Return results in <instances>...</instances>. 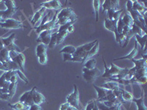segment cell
Returning <instances> with one entry per match:
<instances>
[{
  "mask_svg": "<svg viewBox=\"0 0 147 110\" xmlns=\"http://www.w3.org/2000/svg\"><path fill=\"white\" fill-rule=\"evenodd\" d=\"M3 48H5V46H4L3 42H2V38H0V51H2Z\"/></svg>",
  "mask_w": 147,
  "mask_h": 110,
  "instance_id": "obj_51",
  "label": "cell"
},
{
  "mask_svg": "<svg viewBox=\"0 0 147 110\" xmlns=\"http://www.w3.org/2000/svg\"><path fill=\"white\" fill-rule=\"evenodd\" d=\"M18 10V7L14 9H7L5 10H0V17L3 20H7L9 18H11V17L16 13Z\"/></svg>",
  "mask_w": 147,
  "mask_h": 110,
  "instance_id": "obj_14",
  "label": "cell"
},
{
  "mask_svg": "<svg viewBox=\"0 0 147 110\" xmlns=\"http://www.w3.org/2000/svg\"><path fill=\"white\" fill-rule=\"evenodd\" d=\"M75 22L76 21H70V22H69V23H65V24H64V25L60 26V27H59V29H58V32H62V31H65V30H67V29L69 28L70 26L73 25L74 23H75Z\"/></svg>",
  "mask_w": 147,
  "mask_h": 110,
  "instance_id": "obj_41",
  "label": "cell"
},
{
  "mask_svg": "<svg viewBox=\"0 0 147 110\" xmlns=\"http://www.w3.org/2000/svg\"><path fill=\"white\" fill-rule=\"evenodd\" d=\"M93 110H99V108H98V107H97V105H96V103H95V105H94V109H93Z\"/></svg>",
  "mask_w": 147,
  "mask_h": 110,
  "instance_id": "obj_52",
  "label": "cell"
},
{
  "mask_svg": "<svg viewBox=\"0 0 147 110\" xmlns=\"http://www.w3.org/2000/svg\"><path fill=\"white\" fill-rule=\"evenodd\" d=\"M52 15V10H51L50 12H49L48 13L46 14L45 15H44V17H43V19L41 20V23H40V24L39 26H41V25H44V24H45V23H48L49 21H50L52 19H50V17Z\"/></svg>",
  "mask_w": 147,
  "mask_h": 110,
  "instance_id": "obj_37",
  "label": "cell"
},
{
  "mask_svg": "<svg viewBox=\"0 0 147 110\" xmlns=\"http://www.w3.org/2000/svg\"><path fill=\"white\" fill-rule=\"evenodd\" d=\"M76 49H77V47L74 46H64L63 48L60 50V54H74V52H76Z\"/></svg>",
  "mask_w": 147,
  "mask_h": 110,
  "instance_id": "obj_30",
  "label": "cell"
},
{
  "mask_svg": "<svg viewBox=\"0 0 147 110\" xmlns=\"http://www.w3.org/2000/svg\"><path fill=\"white\" fill-rule=\"evenodd\" d=\"M29 110H42L40 105H38V104H32L30 107V109Z\"/></svg>",
  "mask_w": 147,
  "mask_h": 110,
  "instance_id": "obj_47",
  "label": "cell"
},
{
  "mask_svg": "<svg viewBox=\"0 0 147 110\" xmlns=\"http://www.w3.org/2000/svg\"><path fill=\"white\" fill-rule=\"evenodd\" d=\"M99 50V41L98 40V41L96 43L95 45L92 47L91 49L89 51L88 53L87 54V55L85 56V59H84V60H83V63L85 62V61H86V60H89V59H90V58H93V57H94V56H95V55L98 53Z\"/></svg>",
  "mask_w": 147,
  "mask_h": 110,
  "instance_id": "obj_18",
  "label": "cell"
},
{
  "mask_svg": "<svg viewBox=\"0 0 147 110\" xmlns=\"http://www.w3.org/2000/svg\"><path fill=\"white\" fill-rule=\"evenodd\" d=\"M35 90H37V87H34L32 90H30V93H29V95H28V96H27V100H26V101L24 102V104H25V105L30 107L31 105L34 104L33 99H33V93Z\"/></svg>",
  "mask_w": 147,
  "mask_h": 110,
  "instance_id": "obj_31",
  "label": "cell"
},
{
  "mask_svg": "<svg viewBox=\"0 0 147 110\" xmlns=\"http://www.w3.org/2000/svg\"><path fill=\"white\" fill-rule=\"evenodd\" d=\"M122 17V21H123V23H124V25L126 26H132V24L134 23L133 19H132V16L129 14V13L128 12H126L125 13H124V16Z\"/></svg>",
  "mask_w": 147,
  "mask_h": 110,
  "instance_id": "obj_26",
  "label": "cell"
},
{
  "mask_svg": "<svg viewBox=\"0 0 147 110\" xmlns=\"http://www.w3.org/2000/svg\"><path fill=\"white\" fill-rule=\"evenodd\" d=\"M95 103H96V100H92L90 101H89L86 107H85V110H93L94 105H95Z\"/></svg>",
  "mask_w": 147,
  "mask_h": 110,
  "instance_id": "obj_45",
  "label": "cell"
},
{
  "mask_svg": "<svg viewBox=\"0 0 147 110\" xmlns=\"http://www.w3.org/2000/svg\"><path fill=\"white\" fill-rule=\"evenodd\" d=\"M96 60L94 58H90L84 62V68L87 69H94L96 68Z\"/></svg>",
  "mask_w": 147,
  "mask_h": 110,
  "instance_id": "obj_28",
  "label": "cell"
},
{
  "mask_svg": "<svg viewBox=\"0 0 147 110\" xmlns=\"http://www.w3.org/2000/svg\"><path fill=\"white\" fill-rule=\"evenodd\" d=\"M131 29H132V32L135 34V35H139V36H142L144 34L146 33V32H144L139 27H138L137 25H136L135 23H133L132 26H131Z\"/></svg>",
  "mask_w": 147,
  "mask_h": 110,
  "instance_id": "obj_33",
  "label": "cell"
},
{
  "mask_svg": "<svg viewBox=\"0 0 147 110\" xmlns=\"http://www.w3.org/2000/svg\"><path fill=\"white\" fill-rule=\"evenodd\" d=\"M138 44L136 42V44H135V46H134L133 49L131 51V52L128 55L125 56V57H119V58L114 59V60H132L134 59V57H136V55L138 54Z\"/></svg>",
  "mask_w": 147,
  "mask_h": 110,
  "instance_id": "obj_19",
  "label": "cell"
},
{
  "mask_svg": "<svg viewBox=\"0 0 147 110\" xmlns=\"http://www.w3.org/2000/svg\"><path fill=\"white\" fill-rule=\"evenodd\" d=\"M17 88V83H10V85H9L8 90H9V96H10V99H12L13 95H15L16 90Z\"/></svg>",
  "mask_w": 147,
  "mask_h": 110,
  "instance_id": "obj_35",
  "label": "cell"
},
{
  "mask_svg": "<svg viewBox=\"0 0 147 110\" xmlns=\"http://www.w3.org/2000/svg\"><path fill=\"white\" fill-rule=\"evenodd\" d=\"M136 38V43L139 44L141 46L142 49H144L146 51V33L144 34L142 36H139V35H135Z\"/></svg>",
  "mask_w": 147,
  "mask_h": 110,
  "instance_id": "obj_24",
  "label": "cell"
},
{
  "mask_svg": "<svg viewBox=\"0 0 147 110\" xmlns=\"http://www.w3.org/2000/svg\"><path fill=\"white\" fill-rule=\"evenodd\" d=\"M38 59L39 63L44 65L47 63V61H48V55L47 53L43 54L40 55L39 57H38Z\"/></svg>",
  "mask_w": 147,
  "mask_h": 110,
  "instance_id": "obj_36",
  "label": "cell"
},
{
  "mask_svg": "<svg viewBox=\"0 0 147 110\" xmlns=\"http://www.w3.org/2000/svg\"><path fill=\"white\" fill-rule=\"evenodd\" d=\"M18 76H17V74L13 75L11 77V78H10V83H17V82H18Z\"/></svg>",
  "mask_w": 147,
  "mask_h": 110,
  "instance_id": "obj_48",
  "label": "cell"
},
{
  "mask_svg": "<svg viewBox=\"0 0 147 110\" xmlns=\"http://www.w3.org/2000/svg\"><path fill=\"white\" fill-rule=\"evenodd\" d=\"M10 58L9 56V51L7 48H3L2 51H0V62L2 63H5L6 62L10 61Z\"/></svg>",
  "mask_w": 147,
  "mask_h": 110,
  "instance_id": "obj_21",
  "label": "cell"
},
{
  "mask_svg": "<svg viewBox=\"0 0 147 110\" xmlns=\"http://www.w3.org/2000/svg\"><path fill=\"white\" fill-rule=\"evenodd\" d=\"M69 104L68 103H63L62 105L60 106V110H67V109H68V107H69Z\"/></svg>",
  "mask_w": 147,
  "mask_h": 110,
  "instance_id": "obj_49",
  "label": "cell"
},
{
  "mask_svg": "<svg viewBox=\"0 0 147 110\" xmlns=\"http://www.w3.org/2000/svg\"><path fill=\"white\" fill-rule=\"evenodd\" d=\"M74 27L73 25L70 26V27H69V28L67 29V32H68V33H72V32H74Z\"/></svg>",
  "mask_w": 147,
  "mask_h": 110,
  "instance_id": "obj_50",
  "label": "cell"
},
{
  "mask_svg": "<svg viewBox=\"0 0 147 110\" xmlns=\"http://www.w3.org/2000/svg\"><path fill=\"white\" fill-rule=\"evenodd\" d=\"M132 3H133L132 0H129V1H127V2L126 5H127V11L128 13L132 10Z\"/></svg>",
  "mask_w": 147,
  "mask_h": 110,
  "instance_id": "obj_46",
  "label": "cell"
},
{
  "mask_svg": "<svg viewBox=\"0 0 147 110\" xmlns=\"http://www.w3.org/2000/svg\"><path fill=\"white\" fill-rule=\"evenodd\" d=\"M117 23L118 21L109 20L108 18H106L105 19V27L110 32H114L117 30Z\"/></svg>",
  "mask_w": 147,
  "mask_h": 110,
  "instance_id": "obj_17",
  "label": "cell"
},
{
  "mask_svg": "<svg viewBox=\"0 0 147 110\" xmlns=\"http://www.w3.org/2000/svg\"><path fill=\"white\" fill-rule=\"evenodd\" d=\"M63 57L64 62H68V61L69 62H72L74 55L69 54H63Z\"/></svg>",
  "mask_w": 147,
  "mask_h": 110,
  "instance_id": "obj_42",
  "label": "cell"
},
{
  "mask_svg": "<svg viewBox=\"0 0 147 110\" xmlns=\"http://www.w3.org/2000/svg\"><path fill=\"white\" fill-rule=\"evenodd\" d=\"M66 103L80 110V93L77 85H74V91L66 98Z\"/></svg>",
  "mask_w": 147,
  "mask_h": 110,
  "instance_id": "obj_4",
  "label": "cell"
},
{
  "mask_svg": "<svg viewBox=\"0 0 147 110\" xmlns=\"http://www.w3.org/2000/svg\"><path fill=\"white\" fill-rule=\"evenodd\" d=\"M9 56L12 61H14L18 65L21 70L23 71L24 70V63L26 61L25 55L22 52H18L15 51H10L9 52Z\"/></svg>",
  "mask_w": 147,
  "mask_h": 110,
  "instance_id": "obj_6",
  "label": "cell"
},
{
  "mask_svg": "<svg viewBox=\"0 0 147 110\" xmlns=\"http://www.w3.org/2000/svg\"><path fill=\"white\" fill-rule=\"evenodd\" d=\"M103 62H104V67H105V72L102 75V78H110L113 77L117 76L118 74L121 73L123 70L124 68H121L120 67L115 65L114 63L110 64V68H108L106 65L105 60V58L103 57Z\"/></svg>",
  "mask_w": 147,
  "mask_h": 110,
  "instance_id": "obj_3",
  "label": "cell"
},
{
  "mask_svg": "<svg viewBox=\"0 0 147 110\" xmlns=\"http://www.w3.org/2000/svg\"><path fill=\"white\" fill-rule=\"evenodd\" d=\"M68 32L66 30L65 31H62V32H59L57 34V45H60L64 41L65 38L68 35Z\"/></svg>",
  "mask_w": 147,
  "mask_h": 110,
  "instance_id": "obj_32",
  "label": "cell"
},
{
  "mask_svg": "<svg viewBox=\"0 0 147 110\" xmlns=\"http://www.w3.org/2000/svg\"><path fill=\"white\" fill-rule=\"evenodd\" d=\"M94 87L95 88V90H96L97 93V99L96 101L99 102H103L105 101H107V93L108 90L106 88H104V87H99L97 85H94Z\"/></svg>",
  "mask_w": 147,
  "mask_h": 110,
  "instance_id": "obj_11",
  "label": "cell"
},
{
  "mask_svg": "<svg viewBox=\"0 0 147 110\" xmlns=\"http://www.w3.org/2000/svg\"><path fill=\"white\" fill-rule=\"evenodd\" d=\"M100 87H104V88H106L107 90H119V89L124 88V86L120 85L118 82H114V81H108L106 83L103 84L102 85H101Z\"/></svg>",
  "mask_w": 147,
  "mask_h": 110,
  "instance_id": "obj_12",
  "label": "cell"
},
{
  "mask_svg": "<svg viewBox=\"0 0 147 110\" xmlns=\"http://www.w3.org/2000/svg\"><path fill=\"white\" fill-rule=\"evenodd\" d=\"M4 21H5V20H3V19H2V18L0 17V23H2V22H4Z\"/></svg>",
  "mask_w": 147,
  "mask_h": 110,
  "instance_id": "obj_53",
  "label": "cell"
},
{
  "mask_svg": "<svg viewBox=\"0 0 147 110\" xmlns=\"http://www.w3.org/2000/svg\"><path fill=\"white\" fill-rule=\"evenodd\" d=\"M63 5L60 1L57 0H53V1H48V2H44L40 4V7H44L49 10H59L62 7Z\"/></svg>",
  "mask_w": 147,
  "mask_h": 110,
  "instance_id": "obj_9",
  "label": "cell"
},
{
  "mask_svg": "<svg viewBox=\"0 0 147 110\" xmlns=\"http://www.w3.org/2000/svg\"><path fill=\"white\" fill-rule=\"evenodd\" d=\"M0 27L2 29H6V30H18V29H22L24 27L26 28L22 21L14 19V18H9L2 23H0Z\"/></svg>",
  "mask_w": 147,
  "mask_h": 110,
  "instance_id": "obj_5",
  "label": "cell"
},
{
  "mask_svg": "<svg viewBox=\"0 0 147 110\" xmlns=\"http://www.w3.org/2000/svg\"><path fill=\"white\" fill-rule=\"evenodd\" d=\"M121 95L122 99L124 101L127 103V102H132V99L134 98V95L132 94V93L131 92H129L127 90H126V89H123L121 91Z\"/></svg>",
  "mask_w": 147,
  "mask_h": 110,
  "instance_id": "obj_25",
  "label": "cell"
},
{
  "mask_svg": "<svg viewBox=\"0 0 147 110\" xmlns=\"http://www.w3.org/2000/svg\"><path fill=\"white\" fill-rule=\"evenodd\" d=\"M8 106L15 110H29L30 109V107H29V106L25 105L24 103L20 101L17 102V103H13V104L9 103Z\"/></svg>",
  "mask_w": 147,
  "mask_h": 110,
  "instance_id": "obj_22",
  "label": "cell"
},
{
  "mask_svg": "<svg viewBox=\"0 0 147 110\" xmlns=\"http://www.w3.org/2000/svg\"><path fill=\"white\" fill-rule=\"evenodd\" d=\"M57 32H56V33H54L52 35L50 42L48 45V47L49 48H54L57 46Z\"/></svg>",
  "mask_w": 147,
  "mask_h": 110,
  "instance_id": "obj_34",
  "label": "cell"
},
{
  "mask_svg": "<svg viewBox=\"0 0 147 110\" xmlns=\"http://www.w3.org/2000/svg\"><path fill=\"white\" fill-rule=\"evenodd\" d=\"M132 10H136L138 13H140L144 17H146V13L147 11V7H146L144 5H142V2L139 1H133L132 3Z\"/></svg>",
  "mask_w": 147,
  "mask_h": 110,
  "instance_id": "obj_13",
  "label": "cell"
},
{
  "mask_svg": "<svg viewBox=\"0 0 147 110\" xmlns=\"http://www.w3.org/2000/svg\"><path fill=\"white\" fill-rule=\"evenodd\" d=\"M33 103L34 104H38V105H41L46 102V98L40 92L37 91L36 90L33 93Z\"/></svg>",
  "mask_w": 147,
  "mask_h": 110,
  "instance_id": "obj_15",
  "label": "cell"
},
{
  "mask_svg": "<svg viewBox=\"0 0 147 110\" xmlns=\"http://www.w3.org/2000/svg\"><path fill=\"white\" fill-rule=\"evenodd\" d=\"M132 102L136 103V104L137 105L138 110H147L146 107L145 103H144V97L141 96L139 99H136V98H133L132 100Z\"/></svg>",
  "mask_w": 147,
  "mask_h": 110,
  "instance_id": "obj_20",
  "label": "cell"
},
{
  "mask_svg": "<svg viewBox=\"0 0 147 110\" xmlns=\"http://www.w3.org/2000/svg\"><path fill=\"white\" fill-rule=\"evenodd\" d=\"M4 4L7 7V9H14L16 8V3L14 1H12V0H7V1H4Z\"/></svg>",
  "mask_w": 147,
  "mask_h": 110,
  "instance_id": "obj_39",
  "label": "cell"
},
{
  "mask_svg": "<svg viewBox=\"0 0 147 110\" xmlns=\"http://www.w3.org/2000/svg\"><path fill=\"white\" fill-rule=\"evenodd\" d=\"M99 40H95L94 41L90 42L88 44H85L84 45L80 46L77 47L76 52L74 54V57L72 60V62H82L83 63V60L85 59V56L87 55L89 51L92 48Z\"/></svg>",
  "mask_w": 147,
  "mask_h": 110,
  "instance_id": "obj_1",
  "label": "cell"
},
{
  "mask_svg": "<svg viewBox=\"0 0 147 110\" xmlns=\"http://www.w3.org/2000/svg\"><path fill=\"white\" fill-rule=\"evenodd\" d=\"M123 13V10H117L114 13L113 17V20L114 21H118L119 18L121 16V14Z\"/></svg>",
  "mask_w": 147,
  "mask_h": 110,
  "instance_id": "obj_43",
  "label": "cell"
},
{
  "mask_svg": "<svg viewBox=\"0 0 147 110\" xmlns=\"http://www.w3.org/2000/svg\"><path fill=\"white\" fill-rule=\"evenodd\" d=\"M103 4L102 5V13L105 11H107V10H110V9H115L118 10L119 7V1L117 0H106V1H103Z\"/></svg>",
  "mask_w": 147,
  "mask_h": 110,
  "instance_id": "obj_10",
  "label": "cell"
},
{
  "mask_svg": "<svg viewBox=\"0 0 147 110\" xmlns=\"http://www.w3.org/2000/svg\"><path fill=\"white\" fill-rule=\"evenodd\" d=\"M124 23H123V21H122V17L121 16L120 18H119L117 23V32H119V34H121L122 32H123V29L124 27Z\"/></svg>",
  "mask_w": 147,
  "mask_h": 110,
  "instance_id": "obj_38",
  "label": "cell"
},
{
  "mask_svg": "<svg viewBox=\"0 0 147 110\" xmlns=\"http://www.w3.org/2000/svg\"><path fill=\"white\" fill-rule=\"evenodd\" d=\"M96 105L97 107H98V108H99V110H110V108H108V107H106L105 104H104L102 102H99V101H96Z\"/></svg>",
  "mask_w": 147,
  "mask_h": 110,
  "instance_id": "obj_44",
  "label": "cell"
},
{
  "mask_svg": "<svg viewBox=\"0 0 147 110\" xmlns=\"http://www.w3.org/2000/svg\"><path fill=\"white\" fill-rule=\"evenodd\" d=\"M46 10H47L46 8H44V7H42L41 9H40V10H38V11H37L36 13L34 14L33 17H32V20H31V23H32V25L35 26V24H36L38 22L40 21L41 20V18L44 17V13L46 12Z\"/></svg>",
  "mask_w": 147,
  "mask_h": 110,
  "instance_id": "obj_16",
  "label": "cell"
},
{
  "mask_svg": "<svg viewBox=\"0 0 147 110\" xmlns=\"http://www.w3.org/2000/svg\"><path fill=\"white\" fill-rule=\"evenodd\" d=\"M101 70L97 68L94 69H87L85 68H82V76L88 84L91 85L94 83L98 77L100 76Z\"/></svg>",
  "mask_w": 147,
  "mask_h": 110,
  "instance_id": "obj_2",
  "label": "cell"
},
{
  "mask_svg": "<svg viewBox=\"0 0 147 110\" xmlns=\"http://www.w3.org/2000/svg\"><path fill=\"white\" fill-rule=\"evenodd\" d=\"M61 18H69L74 21H77L78 16L74 12L73 9H71V7H65V8L62 9L60 11H59L58 13H57V19H60Z\"/></svg>",
  "mask_w": 147,
  "mask_h": 110,
  "instance_id": "obj_8",
  "label": "cell"
},
{
  "mask_svg": "<svg viewBox=\"0 0 147 110\" xmlns=\"http://www.w3.org/2000/svg\"><path fill=\"white\" fill-rule=\"evenodd\" d=\"M15 39H16V33H12L10 36L7 38H2V42H3L5 48H7L8 46L11 45V44L15 43Z\"/></svg>",
  "mask_w": 147,
  "mask_h": 110,
  "instance_id": "obj_23",
  "label": "cell"
},
{
  "mask_svg": "<svg viewBox=\"0 0 147 110\" xmlns=\"http://www.w3.org/2000/svg\"><path fill=\"white\" fill-rule=\"evenodd\" d=\"M16 74H17V76H18V78H20L21 79H22V81H24V82H25V83H27V84L29 83L28 78L26 77V76L24 75V73H23V71H22V70H16Z\"/></svg>",
  "mask_w": 147,
  "mask_h": 110,
  "instance_id": "obj_40",
  "label": "cell"
},
{
  "mask_svg": "<svg viewBox=\"0 0 147 110\" xmlns=\"http://www.w3.org/2000/svg\"><path fill=\"white\" fill-rule=\"evenodd\" d=\"M93 6H94V13L96 14V21L98 22L99 17V10H100L101 7V1L99 0H94L93 1Z\"/></svg>",
  "mask_w": 147,
  "mask_h": 110,
  "instance_id": "obj_27",
  "label": "cell"
},
{
  "mask_svg": "<svg viewBox=\"0 0 147 110\" xmlns=\"http://www.w3.org/2000/svg\"><path fill=\"white\" fill-rule=\"evenodd\" d=\"M59 10H57L55 14L54 15L53 18H52V20L50 21H49L48 23H45L44 25H41V26H38V27H37L35 28V30H36V32L38 34H40V32H43V31H45V30H52V29L55 28L56 26V23H57V13H58Z\"/></svg>",
  "mask_w": 147,
  "mask_h": 110,
  "instance_id": "obj_7",
  "label": "cell"
},
{
  "mask_svg": "<svg viewBox=\"0 0 147 110\" xmlns=\"http://www.w3.org/2000/svg\"><path fill=\"white\" fill-rule=\"evenodd\" d=\"M47 46H46L45 44H41L40 43V44L37 46L36 47V50H35V53H36L37 57H39L40 55L43 54L47 53Z\"/></svg>",
  "mask_w": 147,
  "mask_h": 110,
  "instance_id": "obj_29",
  "label": "cell"
}]
</instances>
